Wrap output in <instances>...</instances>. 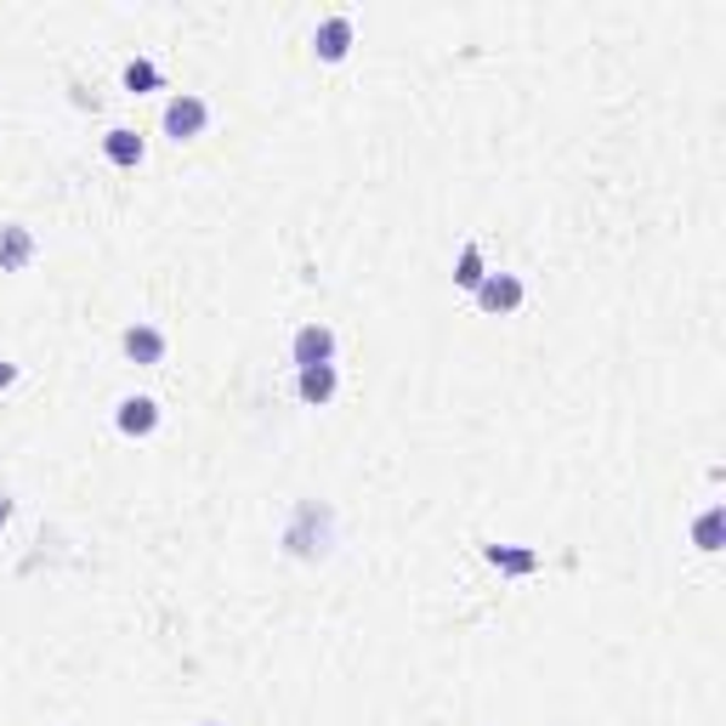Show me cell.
<instances>
[{
	"instance_id": "cell-17",
	"label": "cell",
	"mask_w": 726,
	"mask_h": 726,
	"mask_svg": "<svg viewBox=\"0 0 726 726\" xmlns=\"http://www.w3.org/2000/svg\"><path fill=\"white\" fill-rule=\"evenodd\" d=\"M200 726H216V720H200Z\"/></svg>"
},
{
	"instance_id": "cell-1",
	"label": "cell",
	"mask_w": 726,
	"mask_h": 726,
	"mask_svg": "<svg viewBox=\"0 0 726 726\" xmlns=\"http://www.w3.org/2000/svg\"><path fill=\"white\" fill-rule=\"evenodd\" d=\"M329 540H335V517H329V505L301 500V505H296V517H289V528H284L289 556H324V551H329Z\"/></svg>"
},
{
	"instance_id": "cell-15",
	"label": "cell",
	"mask_w": 726,
	"mask_h": 726,
	"mask_svg": "<svg viewBox=\"0 0 726 726\" xmlns=\"http://www.w3.org/2000/svg\"><path fill=\"white\" fill-rule=\"evenodd\" d=\"M18 380V364H7V358H0V386H12Z\"/></svg>"
},
{
	"instance_id": "cell-2",
	"label": "cell",
	"mask_w": 726,
	"mask_h": 726,
	"mask_svg": "<svg viewBox=\"0 0 726 726\" xmlns=\"http://www.w3.org/2000/svg\"><path fill=\"white\" fill-rule=\"evenodd\" d=\"M205 120H211V109H205V96H193V91H182V96H171V103H165V136H176V142L200 136Z\"/></svg>"
},
{
	"instance_id": "cell-10",
	"label": "cell",
	"mask_w": 726,
	"mask_h": 726,
	"mask_svg": "<svg viewBox=\"0 0 726 726\" xmlns=\"http://www.w3.org/2000/svg\"><path fill=\"white\" fill-rule=\"evenodd\" d=\"M103 149H109V160H114V165H142V136H136V131H125V125H120V131H109Z\"/></svg>"
},
{
	"instance_id": "cell-14",
	"label": "cell",
	"mask_w": 726,
	"mask_h": 726,
	"mask_svg": "<svg viewBox=\"0 0 726 726\" xmlns=\"http://www.w3.org/2000/svg\"><path fill=\"white\" fill-rule=\"evenodd\" d=\"M125 85H131V91H154V85H160V69H154L149 58H136V63H125Z\"/></svg>"
},
{
	"instance_id": "cell-9",
	"label": "cell",
	"mask_w": 726,
	"mask_h": 726,
	"mask_svg": "<svg viewBox=\"0 0 726 726\" xmlns=\"http://www.w3.org/2000/svg\"><path fill=\"white\" fill-rule=\"evenodd\" d=\"M296 392H301V403H313V409H324V403L335 398V364H313V369H301V380H296Z\"/></svg>"
},
{
	"instance_id": "cell-11",
	"label": "cell",
	"mask_w": 726,
	"mask_h": 726,
	"mask_svg": "<svg viewBox=\"0 0 726 726\" xmlns=\"http://www.w3.org/2000/svg\"><path fill=\"white\" fill-rule=\"evenodd\" d=\"M489 562L505 567V573H534V567H540L534 551H511V545H489Z\"/></svg>"
},
{
	"instance_id": "cell-3",
	"label": "cell",
	"mask_w": 726,
	"mask_h": 726,
	"mask_svg": "<svg viewBox=\"0 0 726 726\" xmlns=\"http://www.w3.org/2000/svg\"><path fill=\"white\" fill-rule=\"evenodd\" d=\"M477 307L482 313H517L522 307V278L517 273H489L477 284Z\"/></svg>"
},
{
	"instance_id": "cell-5",
	"label": "cell",
	"mask_w": 726,
	"mask_h": 726,
	"mask_svg": "<svg viewBox=\"0 0 726 726\" xmlns=\"http://www.w3.org/2000/svg\"><path fill=\"white\" fill-rule=\"evenodd\" d=\"M313 52H318L324 63H341V58L352 52V18H341V12L324 18V23L313 29Z\"/></svg>"
},
{
	"instance_id": "cell-7",
	"label": "cell",
	"mask_w": 726,
	"mask_h": 726,
	"mask_svg": "<svg viewBox=\"0 0 726 726\" xmlns=\"http://www.w3.org/2000/svg\"><path fill=\"white\" fill-rule=\"evenodd\" d=\"M114 420H120L125 438H149V431L160 426V403H154V398H125Z\"/></svg>"
},
{
	"instance_id": "cell-16",
	"label": "cell",
	"mask_w": 726,
	"mask_h": 726,
	"mask_svg": "<svg viewBox=\"0 0 726 726\" xmlns=\"http://www.w3.org/2000/svg\"><path fill=\"white\" fill-rule=\"evenodd\" d=\"M7 517H12V500H7V494H0V528H7Z\"/></svg>"
},
{
	"instance_id": "cell-4",
	"label": "cell",
	"mask_w": 726,
	"mask_h": 726,
	"mask_svg": "<svg viewBox=\"0 0 726 726\" xmlns=\"http://www.w3.org/2000/svg\"><path fill=\"white\" fill-rule=\"evenodd\" d=\"M289 352H296V369L329 364V358H335V329H329V324H301L296 341H289Z\"/></svg>"
},
{
	"instance_id": "cell-6",
	"label": "cell",
	"mask_w": 726,
	"mask_h": 726,
	"mask_svg": "<svg viewBox=\"0 0 726 726\" xmlns=\"http://www.w3.org/2000/svg\"><path fill=\"white\" fill-rule=\"evenodd\" d=\"M120 347H125L131 364H160V358H165V335H160L154 324H131Z\"/></svg>"
},
{
	"instance_id": "cell-12",
	"label": "cell",
	"mask_w": 726,
	"mask_h": 726,
	"mask_svg": "<svg viewBox=\"0 0 726 726\" xmlns=\"http://www.w3.org/2000/svg\"><path fill=\"white\" fill-rule=\"evenodd\" d=\"M482 278H489V273H482V245H466V250H460V267H454V284H460V289H477Z\"/></svg>"
},
{
	"instance_id": "cell-13",
	"label": "cell",
	"mask_w": 726,
	"mask_h": 726,
	"mask_svg": "<svg viewBox=\"0 0 726 726\" xmlns=\"http://www.w3.org/2000/svg\"><path fill=\"white\" fill-rule=\"evenodd\" d=\"M720 505H709L704 517H698V528H693V540H698V551H720Z\"/></svg>"
},
{
	"instance_id": "cell-8",
	"label": "cell",
	"mask_w": 726,
	"mask_h": 726,
	"mask_svg": "<svg viewBox=\"0 0 726 726\" xmlns=\"http://www.w3.org/2000/svg\"><path fill=\"white\" fill-rule=\"evenodd\" d=\"M34 256V233L29 227H0V273H23Z\"/></svg>"
}]
</instances>
